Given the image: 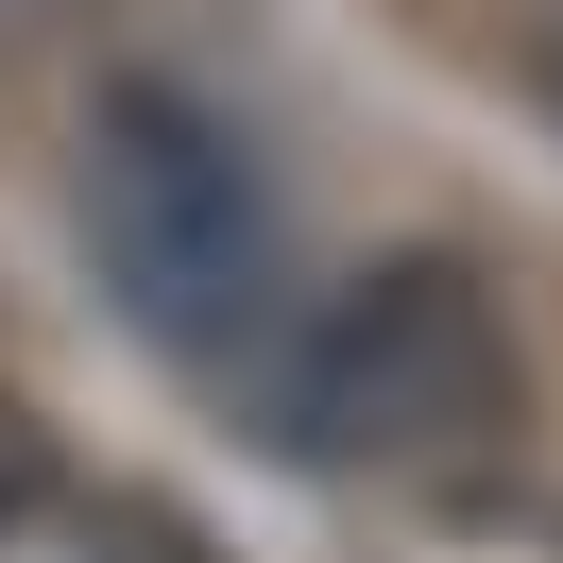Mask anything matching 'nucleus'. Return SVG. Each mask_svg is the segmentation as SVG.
Wrapping results in <instances>:
<instances>
[{"label":"nucleus","mask_w":563,"mask_h":563,"mask_svg":"<svg viewBox=\"0 0 563 563\" xmlns=\"http://www.w3.org/2000/svg\"><path fill=\"white\" fill-rule=\"evenodd\" d=\"M35 495H52V444H35L18 410H0V529H35Z\"/></svg>","instance_id":"obj_3"},{"label":"nucleus","mask_w":563,"mask_h":563,"mask_svg":"<svg viewBox=\"0 0 563 563\" xmlns=\"http://www.w3.org/2000/svg\"><path fill=\"white\" fill-rule=\"evenodd\" d=\"M274 410L308 461H478L512 427V324L461 256H393L324 324H290Z\"/></svg>","instance_id":"obj_2"},{"label":"nucleus","mask_w":563,"mask_h":563,"mask_svg":"<svg viewBox=\"0 0 563 563\" xmlns=\"http://www.w3.org/2000/svg\"><path fill=\"white\" fill-rule=\"evenodd\" d=\"M86 256H103L120 324L154 358H188L222 393L240 376L274 393V358H290V240H274L256 154L188 86H103L86 103Z\"/></svg>","instance_id":"obj_1"},{"label":"nucleus","mask_w":563,"mask_h":563,"mask_svg":"<svg viewBox=\"0 0 563 563\" xmlns=\"http://www.w3.org/2000/svg\"><path fill=\"white\" fill-rule=\"evenodd\" d=\"M18 18H35V0H0V35H18Z\"/></svg>","instance_id":"obj_4"}]
</instances>
